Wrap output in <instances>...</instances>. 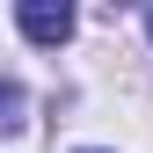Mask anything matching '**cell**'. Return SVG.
<instances>
[{"mask_svg":"<svg viewBox=\"0 0 153 153\" xmlns=\"http://www.w3.org/2000/svg\"><path fill=\"white\" fill-rule=\"evenodd\" d=\"M15 29H22L29 44H66L73 36V7L66 0H22V7H15Z\"/></svg>","mask_w":153,"mask_h":153,"instance_id":"obj_1","label":"cell"},{"mask_svg":"<svg viewBox=\"0 0 153 153\" xmlns=\"http://www.w3.org/2000/svg\"><path fill=\"white\" fill-rule=\"evenodd\" d=\"M22 109H29V95L15 80H0V131H22Z\"/></svg>","mask_w":153,"mask_h":153,"instance_id":"obj_2","label":"cell"},{"mask_svg":"<svg viewBox=\"0 0 153 153\" xmlns=\"http://www.w3.org/2000/svg\"><path fill=\"white\" fill-rule=\"evenodd\" d=\"M146 36H153V7H146Z\"/></svg>","mask_w":153,"mask_h":153,"instance_id":"obj_3","label":"cell"}]
</instances>
